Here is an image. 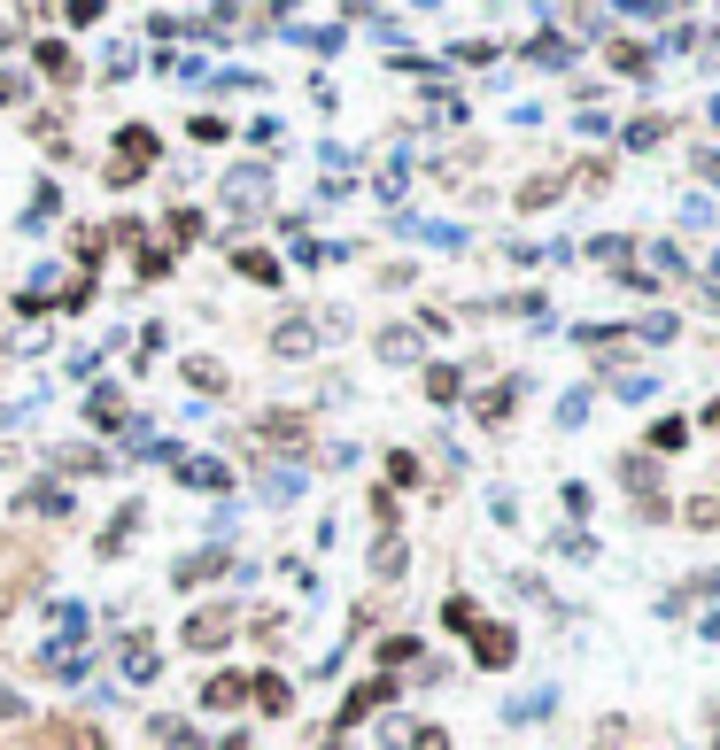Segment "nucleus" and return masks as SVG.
Instances as JSON below:
<instances>
[{
	"label": "nucleus",
	"mask_w": 720,
	"mask_h": 750,
	"mask_svg": "<svg viewBox=\"0 0 720 750\" xmlns=\"http://www.w3.org/2000/svg\"><path fill=\"white\" fill-rule=\"evenodd\" d=\"M512 395H520V387H489V395H481V418L504 426V418H512Z\"/></svg>",
	"instance_id": "nucleus-19"
},
{
	"label": "nucleus",
	"mask_w": 720,
	"mask_h": 750,
	"mask_svg": "<svg viewBox=\"0 0 720 750\" xmlns=\"http://www.w3.org/2000/svg\"><path fill=\"white\" fill-rule=\"evenodd\" d=\"M179 480H186V487H225V464H217V456H194Z\"/></svg>",
	"instance_id": "nucleus-17"
},
{
	"label": "nucleus",
	"mask_w": 720,
	"mask_h": 750,
	"mask_svg": "<svg viewBox=\"0 0 720 750\" xmlns=\"http://www.w3.org/2000/svg\"><path fill=\"white\" fill-rule=\"evenodd\" d=\"M201 704H209V712H233V704H248V681H240V673H217V681L201 689Z\"/></svg>",
	"instance_id": "nucleus-7"
},
{
	"label": "nucleus",
	"mask_w": 720,
	"mask_h": 750,
	"mask_svg": "<svg viewBox=\"0 0 720 750\" xmlns=\"http://www.w3.org/2000/svg\"><path fill=\"white\" fill-rule=\"evenodd\" d=\"M179 634H186V650H225V642H233V611H225V603H209V611H194V619H186Z\"/></svg>",
	"instance_id": "nucleus-1"
},
{
	"label": "nucleus",
	"mask_w": 720,
	"mask_h": 750,
	"mask_svg": "<svg viewBox=\"0 0 720 750\" xmlns=\"http://www.w3.org/2000/svg\"><path fill=\"white\" fill-rule=\"evenodd\" d=\"M248 697H256V704H264V712H272V720H279V712H287V704H295V689H287V681H279V673H256V681H248Z\"/></svg>",
	"instance_id": "nucleus-8"
},
{
	"label": "nucleus",
	"mask_w": 720,
	"mask_h": 750,
	"mask_svg": "<svg viewBox=\"0 0 720 750\" xmlns=\"http://www.w3.org/2000/svg\"><path fill=\"white\" fill-rule=\"evenodd\" d=\"M310 348H318V325H310V317H287V325L272 333V356H287V364H303Z\"/></svg>",
	"instance_id": "nucleus-4"
},
{
	"label": "nucleus",
	"mask_w": 720,
	"mask_h": 750,
	"mask_svg": "<svg viewBox=\"0 0 720 750\" xmlns=\"http://www.w3.org/2000/svg\"><path fill=\"white\" fill-rule=\"evenodd\" d=\"M256 442H272V450H303V442H310V418H303V411H272V418H256Z\"/></svg>",
	"instance_id": "nucleus-2"
},
{
	"label": "nucleus",
	"mask_w": 720,
	"mask_h": 750,
	"mask_svg": "<svg viewBox=\"0 0 720 750\" xmlns=\"http://www.w3.org/2000/svg\"><path fill=\"white\" fill-rule=\"evenodd\" d=\"M233 264H240V279H264V287H279V264H272L264 248H240Z\"/></svg>",
	"instance_id": "nucleus-12"
},
{
	"label": "nucleus",
	"mask_w": 720,
	"mask_h": 750,
	"mask_svg": "<svg viewBox=\"0 0 720 750\" xmlns=\"http://www.w3.org/2000/svg\"><path fill=\"white\" fill-rule=\"evenodd\" d=\"M295 47H310V55H334V47H342V23H310V31H295Z\"/></svg>",
	"instance_id": "nucleus-15"
},
{
	"label": "nucleus",
	"mask_w": 720,
	"mask_h": 750,
	"mask_svg": "<svg viewBox=\"0 0 720 750\" xmlns=\"http://www.w3.org/2000/svg\"><path fill=\"white\" fill-rule=\"evenodd\" d=\"M411 750H450V736H442V728H418V736H411Z\"/></svg>",
	"instance_id": "nucleus-24"
},
{
	"label": "nucleus",
	"mask_w": 720,
	"mask_h": 750,
	"mask_svg": "<svg viewBox=\"0 0 720 750\" xmlns=\"http://www.w3.org/2000/svg\"><path fill=\"white\" fill-rule=\"evenodd\" d=\"M117 148H125V162H140V170H148V162H156V132H148V125H125V132H117Z\"/></svg>",
	"instance_id": "nucleus-10"
},
{
	"label": "nucleus",
	"mask_w": 720,
	"mask_h": 750,
	"mask_svg": "<svg viewBox=\"0 0 720 750\" xmlns=\"http://www.w3.org/2000/svg\"><path fill=\"white\" fill-rule=\"evenodd\" d=\"M620 480H628V495H643V511H659V464L651 456H628Z\"/></svg>",
	"instance_id": "nucleus-5"
},
{
	"label": "nucleus",
	"mask_w": 720,
	"mask_h": 750,
	"mask_svg": "<svg viewBox=\"0 0 720 750\" xmlns=\"http://www.w3.org/2000/svg\"><path fill=\"white\" fill-rule=\"evenodd\" d=\"M387 480H395V487H418L426 472H418V456H411V450H395V456H387Z\"/></svg>",
	"instance_id": "nucleus-21"
},
{
	"label": "nucleus",
	"mask_w": 720,
	"mask_h": 750,
	"mask_svg": "<svg viewBox=\"0 0 720 750\" xmlns=\"http://www.w3.org/2000/svg\"><path fill=\"white\" fill-rule=\"evenodd\" d=\"M117 658H125V681H156V665H164L148 634H125V650H117Z\"/></svg>",
	"instance_id": "nucleus-6"
},
{
	"label": "nucleus",
	"mask_w": 720,
	"mask_h": 750,
	"mask_svg": "<svg viewBox=\"0 0 720 750\" xmlns=\"http://www.w3.org/2000/svg\"><path fill=\"white\" fill-rule=\"evenodd\" d=\"M520 658V642H512V626H496V619H481L473 626V665H512Z\"/></svg>",
	"instance_id": "nucleus-3"
},
{
	"label": "nucleus",
	"mask_w": 720,
	"mask_h": 750,
	"mask_svg": "<svg viewBox=\"0 0 720 750\" xmlns=\"http://www.w3.org/2000/svg\"><path fill=\"white\" fill-rule=\"evenodd\" d=\"M47 743H55V750H109V736L78 720V728H47Z\"/></svg>",
	"instance_id": "nucleus-9"
},
{
	"label": "nucleus",
	"mask_w": 720,
	"mask_h": 750,
	"mask_svg": "<svg viewBox=\"0 0 720 750\" xmlns=\"http://www.w3.org/2000/svg\"><path fill=\"white\" fill-rule=\"evenodd\" d=\"M0 720H23V697H16V689H0Z\"/></svg>",
	"instance_id": "nucleus-25"
},
{
	"label": "nucleus",
	"mask_w": 720,
	"mask_h": 750,
	"mask_svg": "<svg viewBox=\"0 0 720 750\" xmlns=\"http://www.w3.org/2000/svg\"><path fill=\"white\" fill-rule=\"evenodd\" d=\"M457 387H465L457 364H434V372H426V395H434V403H457Z\"/></svg>",
	"instance_id": "nucleus-16"
},
{
	"label": "nucleus",
	"mask_w": 720,
	"mask_h": 750,
	"mask_svg": "<svg viewBox=\"0 0 720 750\" xmlns=\"http://www.w3.org/2000/svg\"><path fill=\"white\" fill-rule=\"evenodd\" d=\"M651 442H659V450H682V442H690V426H682V418H659V434H651Z\"/></svg>",
	"instance_id": "nucleus-23"
},
{
	"label": "nucleus",
	"mask_w": 720,
	"mask_h": 750,
	"mask_svg": "<svg viewBox=\"0 0 720 750\" xmlns=\"http://www.w3.org/2000/svg\"><path fill=\"white\" fill-rule=\"evenodd\" d=\"M379 356H387V364H411V356H418V333L387 325V333H379Z\"/></svg>",
	"instance_id": "nucleus-13"
},
{
	"label": "nucleus",
	"mask_w": 720,
	"mask_h": 750,
	"mask_svg": "<svg viewBox=\"0 0 720 750\" xmlns=\"http://www.w3.org/2000/svg\"><path fill=\"white\" fill-rule=\"evenodd\" d=\"M442 626H450V634H473V626H481V611H473L465 596H450V603H442Z\"/></svg>",
	"instance_id": "nucleus-18"
},
{
	"label": "nucleus",
	"mask_w": 720,
	"mask_h": 750,
	"mask_svg": "<svg viewBox=\"0 0 720 750\" xmlns=\"http://www.w3.org/2000/svg\"><path fill=\"white\" fill-rule=\"evenodd\" d=\"M264 186H272V170H233V178H225V194H233L240 209H248V201H264Z\"/></svg>",
	"instance_id": "nucleus-11"
},
{
	"label": "nucleus",
	"mask_w": 720,
	"mask_h": 750,
	"mask_svg": "<svg viewBox=\"0 0 720 750\" xmlns=\"http://www.w3.org/2000/svg\"><path fill=\"white\" fill-rule=\"evenodd\" d=\"M403 565H411V557H403V542H379V550H372V573H379V581H395Z\"/></svg>",
	"instance_id": "nucleus-20"
},
{
	"label": "nucleus",
	"mask_w": 720,
	"mask_h": 750,
	"mask_svg": "<svg viewBox=\"0 0 720 750\" xmlns=\"http://www.w3.org/2000/svg\"><path fill=\"white\" fill-rule=\"evenodd\" d=\"M132 526H140V503H125V511H117V526L101 534V557H117V550L132 542Z\"/></svg>",
	"instance_id": "nucleus-14"
},
{
	"label": "nucleus",
	"mask_w": 720,
	"mask_h": 750,
	"mask_svg": "<svg viewBox=\"0 0 720 750\" xmlns=\"http://www.w3.org/2000/svg\"><path fill=\"white\" fill-rule=\"evenodd\" d=\"M39 62H47V78H70V47L62 39H39Z\"/></svg>",
	"instance_id": "nucleus-22"
}]
</instances>
